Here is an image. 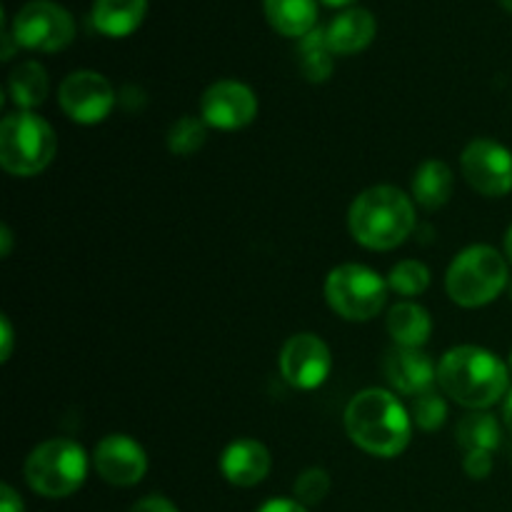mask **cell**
<instances>
[{"mask_svg":"<svg viewBox=\"0 0 512 512\" xmlns=\"http://www.w3.org/2000/svg\"><path fill=\"white\" fill-rule=\"evenodd\" d=\"M93 468L100 478L115 488H130L138 485L148 473V455L143 445L130 435L113 433L105 435L93 450Z\"/></svg>","mask_w":512,"mask_h":512,"instance_id":"cell-13","label":"cell"},{"mask_svg":"<svg viewBox=\"0 0 512 512\" xmlns=\"http://www.w3.org/2000/svg\"><path fill=\"white\" fill-rule=\"evenodd\" d=\"M10 250H13V233H10L8 225H3V228H0V255L8 258Z\"/></svg>","mask_w":512,"mask_h":512,"instance_id":"cell-33","label":"cell"},{"mask_svg":"<svg viewBox=\"0 0 512 512\" xmlns=\"http://www.w3.org/2000/svg\"><path fill=\"white\" fill-rule=\"evenodd\" d=\"M273 468L270 450L253 438H238L220 455V473L235 488H255Z\"/></svg>","mask_w":512,"mask_h":512,"instance_id":"cell-15","label":"cell"},{"mask_svg":"<svg viewBox=\"0 0 512 512\" xmlns=\"http://www.w3.org/2000/svg\"><path fill=\"white\" fill-rule=\"evenodd\" d=\"M300 55V73L310 83H325L333 75V50L325 40V28H315L305 38H300L298 45Z\"/></svg>","mask_w":512,"mask_h":512,"instance_id":"cell-23","label":"cell"},{"mask_svg":"<svg viewBox=\"0 0 512 512\" xmlns=\"http://www.w3.org/2000/svg\"><path fill=\"white\" fill-rule=\"evenodd\" d=\"M388 288L403 298H415L430 288V270L420 260H400L388 275Z\"/></svg>","mask_w":512,"mask_h":512,"instance_id":"cell-25","label":"cell"},{"mask_svg":"<svg viewBox=\"0 0 512 512\" xmlns=\"http://www.w3.org/2000/svg\"><path fill=\"white\" fill-rule=\"evenodd\" d=\"M263 10L275 33L305 38L318 28V0H263Z\"/></svg>","mask_w":512,"mask_h":512,"instance_id":"cell-19","label":"cell"},{"mask_svg":"<svg viewBox=\"0 0 512 512\" xmlns=\"http://www.w3.org/2000/svg\"><path fill=\"white\" fill-rule=\"evenodd\" d=\"M50 90L48 73L38 60H23L8 75V93L18 110H35L45 103Z\"/></svg>","mask_w":512,"mask_h":512,"instance_id":"cell-21","label":"cell"},{"mask_svg":"<svg viewBox=\"0 0 512 512\" xmlns=\"http://www.w3.org/2000/svg\"><path fill=\"white\" fill-rule=\"evenodd\" d=\"M383 373L395 393L410 395V398L438 383V368L430 355L420 348H400V345L390 348L383 358Z\"/></svg>","mask_w":512,"mask_h":512,"instance_id":"cell-14","label":"cell"},{"mask_svg":"<svg viewBox=\"0 0 512 512\" xmlns=\"http://www.w3.org/2000/svg\"><path fill=\"white\" fill-rule=\"evenodd\" d=\"M330 493V475L323 468H308L305 473L298 475L293 488V498L300 505L310 508V505H318L328 498Z\"/></svg>","mask_w":512,"mask_h":512,"instance_id":"cell-27","label":"cell"},{"mask_svg":"<svg viewBox=\"0 0 512 512\" xmlns=\"http://www.w3.org/2000/svg\"><path fill=\"white\" fill-rule=\"evenodd\" d=\"M498 3H500V8H505L508 13H512V0H498Z\"/></svg>","mask_w":512,"mask_h":512,"instance_id":"cell-37","label":"cell"},{"mask_svg":"<svg viewBox=\"0 0 512 512\" xmlns=\"http://www.w3.org/2000/svg\"><path fill=\"white\" fill-rule=\"evenodd\" d=\"M258 115V98L253 88L240 80H218L200 98V118L208 128L240 130Z\"/></svg>","mask_w":512,"mask_h":512,"instance_id":"cell-12","label":"cell"},{"mask_svg":"<svg viewBox=\"0 0 512 512\" xmlns=\"http://www.w3.org/2000/svg\"><path fill=\"white\" fill-rule=\"evenodd\" d=\"M438 385L468 410H488L510 393V368L490 350L458 345L438 365Z\"/></svg>","mask_w":512,"mask_h":512,"instance_id":"cell-2","label":"cell"},{"mask_svg":"<svg viewBox=\"0 0 512 512\" xmlns=\"http://www.w3.org/2000/svg\"><path fill=\"white\" fill-rule=\"evenodd\" d=\"M455 435H458V445L465 453H470V450L495 453L500 448V440H503V428H500V420L488 410H470L458 423Z\"/></svg>","mask_w":512,"mask_h":512,"instance_id":"cell-22","label":"cell"},{"mask_svg":"<svg viewBox=\"0 0 512 512\" xmlns=\"http://www.w3.org/2000/svg\"><path fill=\"white\" fill-rule=\"evenodd\" d=\"M410 418H413V425H418L420 430L435 433L448 420V403H445L443 395L430 388L425 393L415 395L413 405H410Z\"/></svg>","mask_w":512,"mask_h":512,"instance_id":"cell-26","label":"cell"},{"mask_svg":"<svg viewBox=\"0 0 512 512\" xmlns=\"http://www.w3.org/2000/svg\"><path fill=\"white\" fill-rule=\"evenodd\" d=\"M510 370H512V353H510Z\"/></svg>","mask_w":512,"mask_h":512,"instance_id":"cell-39","label":"cell"},{"mask_svg":"<svg viewBox=\"0 0 512 512\" xmlns=\"http://www.w3.org/2000/svg\"><path fill=\"white\" fill-rule=\"evenodd\" d=\"M378 33V20L365 8H348L330 20L325 40L335 55H355L368 48Z\"/></svg>","mask_w":512,"mask_h":512,"instance_id":"cell-16","label":"cell"},{"mask_svg":"<svg viewBox=\"0 0 512 512\" xmlns=\"http://www.w3.org/2000/svg\"><path fill=\"white\" fill-rule=\"evenodd\" d=\"M280 375L295 390H315L328 380L333 355L323 338L315 333H295L280 348Z\"/></svg>","mask_w":512,"mask_h":512,"instance_id":"cell-11","label":"cell"},{"mask_svg":"<svg viewBox=\"0 0 512 512\" xmlns=\"http://www.w3.org/2000/svg\"><path fill=\"white\" fill-rule=\"evenodd\" d=\"M208 140V123L195 115H183L168 130V148L178 158H190L198 153Z\"/></svg>","mask_w":512,"mask_h":512,"instance_id":"cell-24","label":"cell"},{"mask_svg":"<svg viewBox=\"0 0 512 512\" xmlns=\"http://www.w3.org/2000/svg\"><path fill=\"white\" fill-rule=\"evenodd\" d=\"M463 178L485 198L512 193V153L493 138H475L460 155Z\"/></svg>","mask_w":512,"mask_h":512,"instance_id":"cell-9","label":"cell"},{"mask_svg":"<svg viewBox=\"0 0 512 512\" xmlns=\"http://www.w3.org/2000/svg\"><path fill=\"white\" fill-rule=\"evenodd\" d=\"M463 468L468 478L485 480L493 473V453L490 450H470V453H465Z\"/></svg>","mask_w":512,"mask_h":512,"instance_id":"cell-28","label":"cell"},{"mask_svg":"<svg viewBox=\"0 0 512 512\" xmlns=\"http://www.w3.org/2000/svg\"><path fill=\"white\" fill-rule=\"evenodd\" d=\"M508 288H510V300H512V280H510V285H508Z\"/></svg>","mask_w":512,"mask_h":512,"instance_id":"cell-38","label":"cell"},{"mask_svg":"<svg viewBox=\"0 0 512 512\" xmlns=\"http://www.w3.org/2000/svg\"><path fill=\"white\" fill-rule=\"evenodd\" d=\"M90 458L75 440L50 438L33 448L25 460V483L43 498H68L88 478Z\"/></svg>","mask_w":512,"mask_h":512,"instance_id":"cell-6","label":"cell"},{"mask_svg":"<svg viewBox=\"0 0 512 512\" xmlns=\"http://www.w3.org/2000/svg\"><path fill=\"white\" fill-rule=\"evenodd\" d=\"M503 250H505V258H508V263H512V225L508 228V233H505Z\"/></svg>","mask_w":512,"mask_h":512,"instance_id":"cell-35","label":"cell"},{"mask_svg":"<svg viewBox=\"0 0 512 512\" xmlns=\"http://www.w3.org/2000/svg\"><path fill=\"white\" fill-rule=\"evenodd\" d=\"M18 48L33 53H58L75 40V20L53 0H28L10 23Z\"/></svg>","mask_w":512,"mask_h":512,"instance_id":"cell-8","label":"cell"},{"mask_svg":"<svg viewBox=\"0 0 512 512\" xmlns=\"http://www.w3.org/2000/svg\"><path fill=\"white\" fill-rule=\"evenodd\" d=\"M148 0H93L90 20L108 38H128L143 25Z\"/></svg>","mask_w":512,"mask_h":512,"instance_id":"cell-17","label":"cell"},{"mask_svg":"<svg viewBox=\"0 0 512 512\" xmlns=\"http://www.w3.org/2000/svg\"><path fill=\"white\" fill-rule=\"evenodd\" d=\"M345 430L363 453L375 458H398L413 438V418L395 393L368 388L345 408Z\"/></svg>","mask_w":512,"mask_h":512,"instance_id":"cell-1","label":"cell"},{"mask_svg":"<svg viewBox=\"0 0 512 512\" xmlns=\"http://www.w3.org/2000/svg\"><path fill=\"white\" fill-rule=\"evenodd\" d=\"M0 512H23V500L8 483L0 488Z\"/></svg>","mask_w":512,"mask_h":512,"instance_id":"cell-32","label":"cell"},{"mask_svg":"<svg viewBox=\"0 0 512 512\" xmlns=\"http://www.w3.org/2000/svg\"><path fill=\"white\" fill-rule=\"evenodd\" d=\"M320 3L330 5V8H348V5H353L355 0H320Z\"/></svg>","mask_w":512,"mask_h":512,"instance_id":"cell-36","label":"cell"},{"mask_svg":"<svg viewBox=\"0 0 512 512\" xmlns=\"http://www.w3.org/2000/svg\"><path fill=\"white\" fill-rule=\"evenodd\" d=\"M128 512H178V508L163 495H148V498L138 500Z\"/></svg>","mask_w":512,"mask_h":512,"instance_id":"cell-29","label":"cell"},{"mask_svg":"<svg viewBox=\"0 0 512 512\" xmlns=\"http://www.w3.org/2000/svg\"><path fill=\"white\" fill-rule=\"evenodd\" d=\"M255 512H308V508H305V505H300L298 500L275 498V500H268L265 505H260Z\"/></svg>","mask_w":512,"mask_h":512,"instance_id":"cell-30","label":"cell"},{"mask_svg":"<svg viewBox=\"0 0 512 512\" xmlns=\"http://www.w3.org/2000/svg\"><path fill=\"white\" fill-rule=\"evenodd\" d=\"M388 333L400 348H423L433 335V320L423 305L403 300V303H395L390 308Z\"/></svg>","mask_w":512,"mask_h":512,"instance_id":"cell-20","label":"cell"},{"mask_svg":"<svg viewBox=\"0 0 512 512\" xmlns=\"http://www.w3.org/2000/svg\"><path fill=\"white\" fill-rule=\"evenodd\" d=\"M388 290V278H380L373 268L358 263L338 265L325 278V300L350 323L378 318L388 300Z\"/></svg>","mask_w":512,"mask_h":512,"instance_id":"cell-7","label":"cell"},{"mask_svg":"<svg viewBox=\"0 0 512 512\" xmlns=\"http://www.w3.org/2000/svg\"><path fill=\"white\" fill-rule=\"evenodd\" d=\"M503 425L508 428V433L512 435V390L505 395L503 400Z\"/></svg>","mask_w":512,"mask_h":512,"instance_id":"cell-34","label":"cell"},{"mask_svg":"<svg viewBox=\"0 0 512 512\" xmlns=\"http://www.w3.org/2000/svg\"><path fill=\"white\" fill-rule=\"evenodd\" d=\"M58 135L53 125L33 110L5 115L0 123V165L5 173L33 178L53 163Z\"/></svg>","mask_w":512,"mask_h":512,"instance_id":"cell-5","label":"cell"},{"mask_svg":"<svg viewBox=\"0 0 512 512\" xmlns=\"http://www.w3.org/2000/svg\"><path fill=\"white\" fill-rule=\"evenodd\" d=\"M350 235L368 250H393L415 230V203L393 185L363 190L348 210Z\"/></svg>","mask_w":512,"mask_h":512,"instance_id":"cell-3","label":"cell"},{"mask_svg":"<svg viewBox=\"0 0 512 512\" xmlns=\"http://www.w3.org/2000/svg\"><path fill=\"white\" fill-rule=\"evenodd\" d=\"M58 105L73 123L98 125L113 113L115 90L105 75L95 70H75L60 83Z\"/></svg>","mask_w":512,"mask_h":512,"instance_id":"cell-10","label":"cell"},{"mask_svg":"<svg viewBox=\"0 0 512 512\" xmlns=\"http://www.w3.org/2000/svg\"><path fill=\"white\" fill-rule=\"evenodd\" d=\"M0 330H3V348H0V360L8 363L10 355H13V345H15V333H13V325H10L8 315H0Z\"/></svg>","mask_w":512,"mask_h":512,"instance_id":"cell-31","label":"cell"},{"mask_svg":"<svg viewBox=\"0 0 512 512\" xmlns=\"http://www.w3.org/2000/svg\"><path fill=\"white\" fill-rule=\"evenodd\" d=\"M510 285V268L505 253L493 245H470L458 253L445 275L450 300L463 308L490 305Z\"/></svg>","mask_w":512,"mask_h":512,"instance_id":"cell-4","label":"cell"},{"mask_svg":"<svg viewBox=\"0 0 512 512\" xmlns=\"http://www.w3.org/2000/svg\"><path fill=\"white\" fill-rule=\"evenodd\" d=\"M455 190V175L445 160L430 158L418 165L413 175V203L423 210H440L448 205Z\"/></svg>","mask_w":512,"mask_h":512,"instance_id":"cell-18","label":"cell"}]
</instances>
